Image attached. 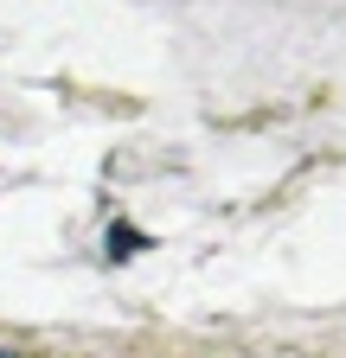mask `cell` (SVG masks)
<instances>
[{
    "label": "cell",
    "instance_id": "obj_1",
    "mask_svg": "<svg viewBox=\"0 0 346 358\" xmlns=\"http://www.w3.org/2000/svg\"><path fill=\"white\" fill-rule=\"evenodd\" d=\"M135 243H141V237H135V231H128V224H116V231H109V250H116V256H128V250H135Z\"/></svg>",
    "mask_w": 346,
    "mask_h": 358
},
{
    "label": "cell",
    "instance_id": "obj_2",
    "mask_svg": "<svg viewBox=\"0 0 346 358\" xmlns=\"http://www.w3.org/2000/svg\"><path fill=\"white\" fill-rule=\"evenodd\" d=\"M0 358H20V352H0Z\"/></svg>",
    "mask_w": 346,
    "mask_h": 358
}]
</instances>
